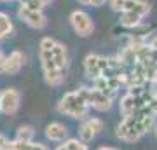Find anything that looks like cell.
Masks as SVG:
<instances>
[{
    "instance_id": "cell-1",
    "label": "cell",
    "mask_w": 157,
    "mask_h": 150,
    "mask_svg": "<svg viewBox=\"0 0 157 150\" xmlns=\"http://www.w3.org/2000/svg\"><path fill=\"white\" fill-rule=\"evenodd\" d=\"M39 58L45 84L52 86V87L59 86L65 80V73H67V67H68L67 47L58 40L45 37V39L40 40Z\"/></svg>"
},
{
    "instance_id": "cell-2",
    "label": "cell",
    "mask_w": 157,
    "mask_h": 150,
    "mask_svg": "<svg viewBox=\"0 0 157 150\" xmlns=\"http://www.w3.org/2000/svg\"><path fill=\"white\" fill-rule=\"evenodd\" d=\"M119 112L122 117L135 113H154V91L150 86H133L128 87L124 96L119 101Z\"/></svg>"
},
{
    "instance_id": "cell-3",
    "label": "cell",
    "mask_w": 157,
    "mask_h": 150,
    "mask_svg": "<svg viewBox=\"0 0 157 150\" xmlns=\"http://www.w3.org/2000/svg\"><path fill=\"white\" fill-rule=\"evenodd\" d=\"M155 117L157 115L154 113H135V115L122 117V121L115 129V134L121 141L126 143L138 141L155 128Z\"/></svg>"
},
{
    "instance_id": "cell-4",
    "label": "cell",
    "mask_w": 157,
    "mask_h": 150,
    "mask_svg": "<svg viewBox=\"0 0 157 150\" xmlns=\"http://www.w3.org/2000/svg\"><path fill=\"white\" fill-rule=\"evenodd\" d=\"M84 73L94 82L100 77L126 75V68L117 58H108L101 54H87L84 58Z\"/></svg>"
},
{
    "instance_id": "cell-5",
    "label": "cell",
    "mask_w": 157,
    "mask_h": 150,
    "mask_svg": "<svg viewBox=\"0 0 157 150\" xmlns=\"http://www.w3.org/2000/svg\"><path fill=\"white\" fill-rule=\"evenodd\" d=\"M58 112L73 119H86L89 113V87H80L77 91H70L58 101Z\"/></svg>"
},
{
    "instance_id": "cell-6",
    "label": "cell",
    "mask_w": 157,
    "mask_h": 150,
    "mask_svg": "<svg viewBox=\"0 0 157 150\" xmlns=\"http://www.w3.org/2000/svg\"><path fill=\"white\" fill-rule=\"evenodd\" d=\"M110 7L121 14H135L145 17L150 12V4L147 0H108Z\"/></svg>"
},
{
    "instance_id": "cell-7",
    "label": "cell",
    "mask_w": 157,
    "mask_h": 150,
    "mask_svg": "<svg viewBox=\"0 0 157 150\" xmlns=\"http://www.w3.org/2000/svg\"><path fill=\"white\" fill-rule=\"evenodd\" d=\"M70 26L78 37H89L94 32V23H93L91 16L86 11H80V9H77L70 14Z\"/></svg>"
},
{
    "instance_id": "cell-8",
    "label": "cell",
    "mask_w": 157,
    "mask_h": 150,
    "mask_svg": "<svg viewBox=\"0 0 157 150\" xmlns=\"http://www.w3.org/2000/svg\"><path fill=\"white\" fill-rule=\"evenodd\" d=\"M21 103V94L17 89H6V91H0V110L6 115H12L16 113Z\"/></svg>"
},
{
    "instance_id": "cell-9",
    "label": "cell",
    "mask_w": 157,
    "mask_h": 150,
    "mask_svg": "<svg viewBox=\"0 0 157 150\" xmlns=\"http://www.w3.org/2000/svg\"><path fill=\"white\" fill-rule=\"evenodd\" d=\"M17 17L23 23H26L30 28H35V30H42L47 25V17L44 16L42 11H33V9H28V7L23 6H19V9H17Z\"/></svg>"
},
{
    "instance_id": "cell-10",
    "label": "cell",
    "mask_w": 157,
    "mask_h": 150,
    "mask_svg": "<svg viewBox=\"0 0 157 150\" xmlns=\"http://www.w3.org/2000/svg\"><path fill=\"white\" fill-rule=\"evenodd\" d=\"M105 128V124L101 119L98 117H89V119H84V122L80 124V129H78V136L82 141H91V140H94L98 134L103 131Z\"/></svg>"
},
{
    "instance_id": "cell-11",
    "label": "cell",
    "mask_w": 157,
    "mask_h": 150,
    "mask_svg": "<svg viewBox=\"0 0 157 150\" xmlns=\"http://www.w3.org/2000/svg\"><path fill=\"white\" fill-rule=\"evenodd\" d=\"M113 105V96L96 87H89V106L98 112H108Z\"/></svg>"
},
{
    "instance_id": "cell-12",
    "label": "cell",
    "mask_w": 157,
    "mask_h": 150,
    "mask_svg": "<svg viewBox=\"0 0 157 150\" xmlns=\"http://www.w3.org/2000/svg\"><path fill=\"white\" fill-rule=\"evenodd\" d=\"M25 65V54L19 51H12L9 56H6V63H4V70L2 73L6 75H16Z\"/></svg>"
},
{
    "instance_id": "cell-13",
    "label": "cell",
    "mask_w": 157,
    "mask_h": 150,
    "mask_svg": "<svg viewBox=\"0 0 157 150\" xmlns=\"http://www.w3.org/2000/svg\"><path fill=\"white\" fill-rule=\"evenodd\" d=\"M45 136L51 141H65L68 138V129L61 122H51L45 126Z\"/></svg>"
},
{
    "instance_id": "cell-14",
    "label": "cell",
    "mask_w": 157,
    "mask_h": 150,
    "mask_svg": "<svg viewBox=\"0 0 157 150\" xmlns=\"http://www.w3.org/2000/svg\"><path fill=\"white\" fill-rule=\"evenodd\" d=\"M4 150H49V148L40 141H19V140H14V141H7Z\"/></svg>"
},
{
    "instance_id": "cell-15",
    "label": "cell",
    "mask_w": 157,
    "mask_h": 150,
    "mask_svg": "<svg viewBox=\"0 0 157 150\" xmlns=\"http://www.w3.org/2000/svg\"><path fill=\"white\" fill-rule=\"evenodd\" d=\"M12 30H14L12 21L9 19L7 14H4V12L0 11V40H4L6 37H9L12 33Z\"/></svg>"
},
{
    "instance_id": "cell-16",
    "label": "cell",
    "mask_w": 157,
    "mask_h": 150,
    "mask_svg": "<svg viewBox=\"0 0 157 150\" xmlns=\"http://www.w3.org/2000/svg\"><path fill=\"white\" fill-rule=\"evenodd\" d=\"M61 145L67 150H89L87 143L82 141L80 138H67L65 141H61Z\"/></svg>"
},
{
    "instance_id": "cell-17",
    "label": "cell",
    "mask_w": 157,
    "mask_h": 150,
    "mask_svg": "<svg viewBox=\"0 0 157 150\" xmlns=\"http://www.w3.org/2000/svg\"><path fill=\"white\" fill-rule=\"evenodd\" d=\"M33 134L35 131L32 126H19L16 133V140H19V141H33Z\"/></svg>"
},
{
    "instance_id": "cell-18",
    "label": "cell",
    "mask_w": 157,
    "mask_h": 150,
    "mask_svg": "<svg viewBox=\"0 0 157 150\" xmlns=\"http://www.w3.org/2000/svg\"><path fill=\"white\" fill-rule=\"evenodd\" d=\"M19 4L23 7H28V9H33V11H44V4L39 2V0H19Z\"/></svg>"
},
{
    "instance_id": "cell-19",
    "label": "cell",
    "mask_w": 157,
    "mask_h": 150,
    "mask_svg": "<svg viewBox=\"0 0 157 150\" xmlns=\"http://www.w3.org/2000/svg\"><path fill=\"white\" fill-rule=\"evenodd\" d=\"M107 0H78V4H82V6H91V7H100L103 6Z\"/></svg>"
},
{
    "instance_id": "cell-20",
    "label": "cell",
    "mask_w": 157,
    "mask_h": 150,
    "mask_svg": "<svg viewBox=\"0 0 157 150\" xmlns=\"http://www.w3.org/2000/svg\"><path fill=\"white\" fill-rule=\"evenodd\" d=\"M7 141H9V140H7L6 136H4V134L0 133V150H4V148H6V145H7Z\"/></svg>"
},
{
    "instance_id": "cell-21",
    "label": "cell",
    "mask_w": 157,
    "mask_h": 150,
    "mask_svg": "<svg viewBox=\"0 0 157 150\" xmlns=\"http://www.w3.org/2000/svg\"><path fill=\"white\" fill-rule=\"evenodd\" d=\"M4 63H6V54L0 51V73H2V70H4Z\"/></svg>"
},
{
    "instance_id": "cell-22",
    "label": "cell",
    "mask_w": 157,
    "mask_h": 150,
    "mask_svg": "<svg viewBox=\"0 0 157 150\" xmlns=\"http://www.w3.org/2000/svg\"><path fill=\"white\" fill-rule=\"evenodd\" d=\"M154 110L157 113V91H154Z\"/></svg>"
},
{
    "instance_id": "cell-23",
    "label": "cell",
    "mask_w": 157,
    "mask_h": 150,
    "mask_svg": "<svg viewBox=\"0 0 157 150\" xmlns=\"http://www.w3.org/2000/svg\"><path fill=\"white\" fill-rule=\"evenodd\" d=\"M96 150H119V148H115V147H107V145H103V147H100V148H96Z\"/></svg>"
},
{
    "instance_id": "cell-24",
    "label": "cell",
    "mask_w": 157,
    "mask_h": 150,
    "mask_svg": "<svg viewBox=\"0 0 157 150\" xmlns=\"http://www.w3.org/2000/svg\"><path fill=\"white\" fill-rule=\"evenodd\" d=\"M150 45H152V47H155V49H157V37H155V39H154V40H152V42H150Z\"/></svg>"
},
{
    "instance_id": "cell-25",
    "label": "cell",
    "mask_w": 157,
    "mask_h": 150,
    "mask_svg": "<svg viewBox=\"0 0 157 150\" xmlns=\"http://www.w3.org/2000/svg\"><path fill=\"white\" fill-rule=\"evenodd\" d=\"M39 2H42L44 6H47V4H51V2H52V0H39Z\"/></svg>"
},
{
    "instance_id": "cell-26",
    "label": "cell",
    "mask_w": 157,
    "mask_h": 150,
    "mask_svg": "<svg viewBox=\"0 0 157 150\" xmlns=\"http://www.w3.org/2000/svg\"><path fill=\"white\" fill-rule=\"evenodd\" d=\"M54 150H67V148H65L63 145H58V147H56V148H54Z\"/></svg>"
},
{
    "instance_id": "cell-27",
    "label": "cell",
    "mask_w": 157,
    "mask_h": 150,
    "mask_svg": "<svg viewBox=\"0 0 157 150\" xmlns=\"http://www.w3.org/2000/svg\"><path fill=\"white\" fill-rule=\"evenodd\" d=\"M155 84H157V65H155Z\"/></svg>"
},
{
    "instance_id": "cell-28",
    "label": "cell",
    "mask_w": 157,
    "mask_h": 150,
    "mask_svg": "<svg viewBox=\"0 0 157 150\" xmlns=\"http://www.w3.org/2000/svg\"><path fill=\"white\" fill-rule=\"evenodd\" d=\"M4 2H11V0H0V4H4Z\"/></svg>"
},
{
    "instance_id": "cell-29",
    "label": "cell",
    "mask_w": 157,
    "mask_h": 150,
    "mask_svg": "<svg viewBox=\"0 0 157 150\" xmlns=\"http://www.w3.org/2000/svg\"><path fill=\"white\" fill-rule=\"evenodd\" d=\"M155 134H157V131H155Z\"/></svg>"
},
{
    "instance_id": "cell-30",
    "label": "cell",
    "mask_w": 157,
    "mask_h": 150,
    "mask_svg": "<svg viewBox=\"0 0 157 150\" xmlns=\"http://www.w3.org/2000/svg\"><path fill=\"white\" fill-rule=\"evenodd\" d=\"M0 112H2V110H0Z\"/></svg>"
}]
</instances>
